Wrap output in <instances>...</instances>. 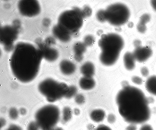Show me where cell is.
Listing matches in <instances>:
<instances>
[{
    "label": "cell",
    "mask_w": 156,
    "mask_h": 130,
    "mask_svg": "<svg viewBox=\"0 0 156 130\" xmlns=\"http://www.w3.org/2000/svg\"><path fill=\"white\" fill-rule=\"evenodd\" d=\"M80 71L84 76L92 77L95 73L94 66L91 62H86L81 66Z\"/></svg>",
    "instance_id": "15"
},
{
    "label": "cell",
    "mask_w": 156,
    "mask_h": 130,
    "mask_svg": "<svg viewBox=\"0 0 156 130\" xmlns=\"http://www.w3.org/2000/svg\"><path fill=\"white\" fill-rule=\"evenodd\" d=\"M8 130H22V128L20 126L15 124H11L10 125Z\"/></svg>",
    "instance_id": "31"
},
{
    "label": "cell",
    "mask_w": 156,
    "mask_h": 130,
    "mask_svg": "<svg viewBox=\"0 0 156 130\" xmlns=\"http://www.w3.org/2000/svg\"><path fill=\"white\" fill-rule=\"evenodd\" d=\"M98 43L101 50L100 56L101 63L108 66L114 64L123 47L124 42L122 37L114 33L103 34Z\"/></svg>",
    "instance_id": "3"
},
{
    "label": "cell",
    "mask_w": 156,
    "mask_h": 130,
    "mask_svg": "<svg viewBox=\"0 0 156 130\" xmlns=\"http://www.w3.org/2000/svg\"><path fill=\"white\" fill-rule=\"evenodd\" d=\"M75 100L76 103L78 104H81L84 101V96L81 94L76 95L75 97Z\"/></svg>",
    "instance_id": "23"
},
{
    "label": "cell",
    "mask_w": 156,
    "mask_h": 130,
    "mask_svg": "<svg viewBox=\"0 0 156 130\" xmlns=\"http://www.w3.org/2000/svg\"><path fill=\"white\" fill-rule=\"evenodd\" d=\"M107 120L110 123H114L116 120L115 116L113 114H110L108 116Z\"/></svg>",
    "instance_id": "29"
},
{
    "label": "cell",
    "mask_w": 156,
    "mask_h": 130,
    "mask_svg": "<svg viewBox=\"0 0 156 130\" xmlns=\"http://www.w3.org/2000/svg\"><path fill=\"white\" fill-rule=\"evenodd\" d=\"M132 81L134 84L138 85L141 84L143 82L142 79L138 76H134L132 77Z\"/></svg>",
    "instance_id": "27"
},
{
    "label": "cell",
    "mask_w": 156,
    "mask_h": 130,
    "mask_svg": "<svg viewBox=\"0 0 156 130\" xmlns=\"http://www.w3.org/2000/svg\"><path fill=\"white\" fill-rule=\"evenodd\" d=\"M50 130H63V129L60 127H55Z\"/></svg>",
    "instance_id": "36"
},
{
    "label": "cell",
    "mask_w": 156,
    "mask_h": 130,
    "mask_svg": "<svg viewBox=\"0 0 156 130\" xmlns=\"http://www.w3.org/2000/svg\"><path fill=\"white\" fill-rule=\"evenodd\" d=\"M69 88L65 83L59 82L51 78L41 81L39 84V92L49 102H53L65 97Z\"/></svg>",
    "instance_id": "4"
},
{
    "label": "cell",
    "mask_w": 156,
    "mask_h": 130,
    "mask_svg": "<svg viewBox=\"0 0 156 130\" xmlns=\"http://www.w3.org/2000/svg\"><path fill=\"white\" fill-rule=\"evenodd\" d=\"M96 17L98 20L101 22L107 21L105 10H101L98 11Z\"/></svg>",
    "instance_id": "20"
},
{
    "label": "cell",
    "mask_w": 156,
    "mask_h": 130,
    "mask_svg": "<svg viewBox=\"0 0 156 130\" xmlns=\"http://www.w3.org/2000/svg\"><path fill=\"white\" fill-rule=\"evenodd\" d=\"M40 50L42 53L43 57L49 61L55 60L58 56V52L54 49L44 48Z\"/></svg>",
    "instance_id": "11"
},
{
    "label": "cell",
    "mask_w": 156,
    "mask_h": 130,
    "mask_svg": "<svg viewBox=\"0 0 156 130\" xmlns=\"http://www.w3.org/2000/svg\"><path fill=\"white\" fill-rule=\"evenodd\" d=\"M94 39L91 35L86 36L84 39V44L86 46H90L94 42Z\"/></svg>",
    "instance_id": "24"
},
{
    "label": "cell",
    "mask_w": 156,
    "mask_h": 130,
    "mask_svg": "<svg viewBox=\"0 0 156 130\" xmlns=\"http://www.w3.org/2000/svg\"><path fill=\"white\" fill-rule=\"evenodd\" d=\"M86 46L84 43L80 42L76 43L74 46L75 53L74 58L78 62L81 61L83 58V54L85 52Z\"/></svg>",
    "instance_id": "10"
},
{
    "label": "cell",
    "mask_w": 156,
    "mask_h": 130,
    "mask_svg": "<svg viewBox=\"0 0 156 130\" xmlns=\"http://www.w3.org/2000/svg\"><path fill=\"white\" fill-rule=\"evenodd\" d=\"M138 130H155L153 125L147 122L140 125Z\"/></svg>",
    "instance_id": "21"
},
{
    "label": "cell",
    "mask_w": 156,
    "mask_h": 130,
    "mask_svg": "<svg viewBox=\"0 0 156 130\" xmlns=\"http://www.w3.org/2000/svg\"><path fill=\"white\" fill-rule=\"evenodd\" d=\"M152 51L147 46H139L136 47L133 54L136 61L143 62L148 60L152 55Z\"/></svg>",
    "instance_id": "8"
},
{
    "label": "cell",
    "mask_w": 156,
    "mask_h": 130,
    "mask_svg": "<svg viewBox=\"0 0 156 130\" xmlns=\"http://www.w3.org/2000/svg\"><path fill=\"white\" fill-rule=\"evenodd\" d=\"M74 113L76 115H78L80 114V110L78 108H75L74 109Z\"/></svg>",
    "instance_id": "35"
},
{
    "label": "cell",
    "mask_w": 156,
    "mask_h": 130,
    "mask_svg": "<svg viewBox=\"0 0 156 130\" xmlns=\"http://www.w3.org/2000/svg\"><path fill=\"white\" fill-rule=\"evenodd\" d=\"M151 4L153 9L156 11V0L151 1Z\"/></svg>",
    "instance_id": "33"
},
{
    "label": "cell",
    "mask_w": 156,
    "mask_h": 130,
    "mask_svg": "<svg viewBox=\"0 0 156 130\" xmlns=\"http://www.w3.org/2000/svg\"><path fill=\"white\" fill-rule=\"evenodd\" d=\"M77 91V89L76 87L73 85L70 86L69 87L68 90L65 97L67 98H70L76 94Z\"/></svg>",
    "instance_id": "18"
},
{
    "label": "cell",
    "mask_w": 156,
    "mask_h": 130,
    "mask_svg": "<svg viewBox=\"0 0 156 130\" xmlns=\"http://www.w3.org/2000/svg\"><path fill=\"white\" fill-rule=\"evenodd\" d=\"M62 113V121L63 123H66L71 119L72 111L69 107H65L63 109Z\"/></svg>",
    "instance_id": "17"
},
{
    "label": "cell",
    "mask_w": 156,
    "mask_h": 130,
    "mask_svg": "<svg viewBox=\"0 0 156 130\" xmlns=\"http://www.w3.org/2000/svg\"><path fill=\"white\" fill-rule=\"evenodd\" d=\"M150 19V16L149 15L144 14L141 16L140 22L145 24L149 21Z\"/></svg>",
    "instance_id": "26"
},
{
    "label": "cell",
    "mask_w": 156,
    "mask_h": 130,
    "mask_svg": "<svg viewBox=\"0 0 156 130\" xmlns=\"http://www.w3.org/2000/svg\"><path fill=\"white\" fill-rule=\"evenodd\" d=\"M9 115L10 118L12 120L16 119L19 115V112L15 108H12L9 111Z\"/></svg>",
    "instance_id": "19"
},
{
    "label": "cell",
    "mask_w": 156,
    "mask_h": 130,
    "mask_svg": "<svg viewBox=\"0 0 156 130\" xmlns=\"http://www.w3.org/2000/svg\"><path fill=\"white\" fill-rule=\"evenodd\" d=\"M1 122H2V123H1L2 124V125L1 126H3L5 125V121L3 118H1Z\"/></svg>",
    "instance_id": "37"
},
{
    "label": "cell",
    "mask_w": 156,
    "mask_h": 130,
    "mask_svg": "<svg viewBox=\"0 0 156 130\" xmlns=\"http://www.w3.org/2000/svg\"><path fill=\"white\" fill-rule=\"evenodd\" d=\"M95 130H112L108 126L101 125L98 126Z\"/></svg>",
    "instance_id": "32"
},
{
    "label": "cell",
    "mask_w": 156,
    "mask_h": 130,
    "mask_svg": "<svg viewBox=\"0 0 156 130\" xmlns=\"http://www.w3.org/2000/svg\"><path fill=\"white\" fill-rule=\"evenodd\" d=\"M42 53L30 45H19L11 56L10 66L12 74L19 81L29 82L37 76L39 72Z\"/></svg>",
    "instance_id": "2"
},
{
    "label": "cell",
    "mask_w": 156,
    "mask_h": 130,
    "mask_svg": "<svg viewBox=\"0 0 156 130\" xmlns=\"http://www.w3.org/2000/svg\"><path fill=\"white\" fill-rule=\"evenodd\" d=\"M82 12L84 17L85 16H90L92 13V11L91 9L89 7L87 6L85 7L83 11H82Z\"/></svg>",
    "instance_id": "25"
},
{
    "label": "cell",
    "mask_w": 156,
    "mask_h": 130,
    "mask_svg": "<svg viewBox=\"0 0 156 130\" xmlns=\"http://www.w3.org/2000/svg\"><path fill=\"white\" fill-rule=\"evenodd\" d=\"M40 127L35 121H31L29 123L27 127V130H39Z\"/></svg>",
    "instance_id": "22"
},
{
    "label": "cell",
    "mask_w": 156,
    "mask_h": 130,
    "mask_svg": "<svg viewBox=\"0 0 156 130\" xmlns=\"http://www.w3.org/2000/svg\"><path fill=\"white\" fill-rule=\"evenodd\" d=\"M6 130H8L7 129Z\"/></svg>",
    "instance_id": "38"
},
{
    "label": "cell",
    "mask_w": 156,
    "mask_h": 130,
    "mask_svg": "<svg viewBox=\"0 0 156 130\" xmlns=\"http://www.w3.org/2000/svg\"><path fill=\"white\" fill-rule=\"evenodd\" d=\"M145 86L147 91L152 95L156 96V76L152 75L146 80Z\"/></svg>",
    "instance_id": "14"
},
{
    "label": "cell",
    "mask_w": 156,
    "mask_h": 130,
    "mask_svg": "<svg viewBox=\"0 0 156 130\" xmlns=\"http://www.w3.org/2000/svg\"><path fill=\"white\" fill-rule=\"evenodd\" d=\"M141 74L144 77L147 76L149 74V70L146 67H142L140 70Z\"/></svg>",
    "instance_id": "30"
},
{
    "label": "cell",
    "mask_w": 156,
    "mask_h": 130,
    "mask_svg": "<svg viewBox=\"0 0 156 130\" xmlns=\"http://www.w3.org/2000/svg\"><path fill=\"white\" fill-rule=\"evenodd\" d=\"M59 67L61 72L66 75L72 74L76 69L75 65L71 61L67 60L62 61L60 63Z\"/></svg>",
    "instance_id": "9"
},
{
    "label": "cell",
    "mask_w": 156,
    "mask_h": 130,
    "mask_svg": "<svg viewBox=\"0 0 156 130\" xmlns=\"http://www.w3.org/2000/svg\"><path fill=\"white\" fill-rule=\"evenodd\" d=\"M84 18L82 10L77 8L63 12L59 20V27L71 35L81 28Z\"/></svg>",
    "instance_id": "6"
},
{
    "label": "cell",
    "mask_w": 156,
    "mask_h": 130,
    "mask_svg": "<svg viewBox=\"0 0 156 130\" xmlns=\"http://www.w3.org/2000/svg\"><path fill=\"white\" fill-rule=\"evenodd\" d=\"M106 20L114 26H120L126 23L130 16V11L125 5L121 3L112 4L105 10Z\"/></svg>",
    "instance_id": "7"
},
{
    "label": "cell",
    "mask_w": 156,
    "mask_h": 130,
    "mask_svg": "<svg viewBox=\"0 0 156 130\" xmlns=\"http://www.w3.org/2000/svg\"><path fill=\"white\" fill-rule=\"evenodd\" d=\"M136 60L133 53L127 52L123 56V62L126 68L129 70H133L135 66Z\"/></svg>",
    "instance_id": "12"
},
{
    "label": "cell",
    "mask_w": 156,
    "mask_h": 130,
    "mask_svg": "<svg viewBox=\"0 0 156 130\" xmlns=\"http://www.w3.org/2000/svg\"><path fill=\"white\" fill-rule=\"evenodd\" d=\"M138 30L141 33H144L146 30L145 24L139 22L137 26Z\"/></svg>",
    "instance_id": "28"
},
{
    "label": "cell",
    "mask_w": 156,
    "mask_h": 130,
    "mask_svg": "<svg viewBox=\"0 0 156 130\" xmlns=\"http://www.w3.org/2000/svg\"><path fill=\"white\" fill-rule=\"evenodd\" d=\"M20 112L22 115H24L26 113V110L24 108H21L20 109Z\"/></svg>",
    "instance_id": "34"
},
{
    "label": "cell",
    "mask_w": 156,
    "mask_h": 130,
    "mask_svg": "<svg viewBox=\"0 0 156 130\" xmlns=\"http://www.w3.org/2000/svg\"><path fill=\"white\" fill-rule=\"evenodd\" d=\"M79 83L81 88L86 90L92 89L95 85V81L92 77L85 76L81 78Z\"/></svg>",
    "instance_id": "13"
},
{
    "label": "cell",
    "mask_w": 156,
    "mask_h": 130,
    "mask_svg": "<svg viewBox=\"0 0 156 130\" xmlns=\"http://www.w3.org/2000/svg\"><path fill=\"white\" fill-rule=\"evenodd\" d=\"M116 102L120 115L130 124L141 125L151 118L148 99L142 91L136 87L124 86L118 93Z\"/></svg>",
    "instance_id": "1"
},
{
    "label": "cell",
    "mask_w": 156,
    "mask_h": 130,
    "mask_svg": "<svg viewBox=\"0 0 156 130\" xmlns=\"http://www.w3.org/2000/svg\"><path fill=\"white\" fill-rule=\"evenodd\" d=\"M60 115V110L57 107L47 105L37 111L35 116V121L41 130H50L55 127Z\"/></svg>",
    "instance_id": "5"
},
{
    "label": "cell",
    "mask_w": 156,
    "mask_h": 130,
    "mask_svg": "<svg viewBox=\"0 0 156 130\" xmlns=\"http://www.w3.org/2000/svg\"><path fill=\"white\" fill-rule=\"evenodd\" d=\"M105 115V112L101 109L94 110L90 114V117L91 120L96 122L102 121L104 119Z\"/></svg>",
    "instance_id": "16"
}]
</instances>
